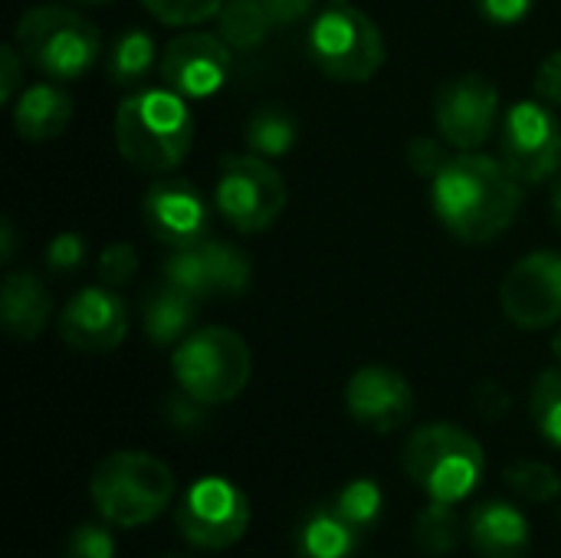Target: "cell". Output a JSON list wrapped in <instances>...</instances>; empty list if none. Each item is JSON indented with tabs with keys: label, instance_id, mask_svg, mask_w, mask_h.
I'll use <instances>...</instances> for the list:
<instances>
[{
	"label": "cell",
	"instance_id": "6da1fadb",
	"mask_svg": "<svg viewBox=\"0 0 561 558\" xmlns=\"http://www.w3.org/2000/svg\"><path fill=\"white\" fill-rule=\"evenodd\" d=\"M523 207V181L480 151L450 158L434 178V214L463 243H490L516 220Z\"/></svg>",
	"mask_w": 561,
	"mask_h": 558
},
{
	"label": "cell",
	"instance_id": "7a4b0ae2",
	"mask_svg": "<svg viewBox=\"0 0 561 558\" xmlns=\"http://www.w3.org/2000/svg\"><path fill=\"white\" fill-rule=\"evenodd\" d=\"M194 141V118L187 99L174 89L131 92L115 112L118 155L141 174L174 171Z\"/></svg>",
	"mask_w": 561,
	"mask_h": 558
},
{
	"label": "cell",
	"instance_id": "3957f363",
	"mask_svg": "<svg viewBox=\"0 0 561 558\" xmlns=\"http://www.w3.org/2000/svg\"><path fill=\"white\" fill-rule=\"evenodd\" d=\"M89 497L108 526L138 529L154 523L174 500V474L151 454L115 451L92 470Z\"/></svg>",
	"mask_w": 561,
	"mask_h": 558
},
{
	"label": "cell",
	"instance_id": "277c9868",
	"mask_svg": "<svg viewBox=\"0 0 561 558\" xmlns=\"http://www.w3.org/2000/svg\"><path fill=\"white\" fill-rule=\"evenodd\" d=\"M13 46L20 49L23 62L39 69L43 76L56 82H72L99 62L102 33L72 7L39 3L16 20Z\"/></svg>",
	"mask_w": 561,
	"mask_h": 558
},
{
	"label": "cell",
	"instance_id": "5b68a950",
	"mask_svg": "<svg viewBox=\"0 0 561 558\" xmlns=\"http://www.w3.org/2000/svg\"><path fill=\"white\" fill-rule=\"evenodd\" d=\"M401 464L414 487H421L431 500L454 506L480 487L486 470L480 441L447 421L417 428L404 444Z\"/></svg>",
	"mask_w": 561,
	"mask_h": 558
},
{
	"label": "cell",
	"instance_id": "8992f818",
	"mask_svg": "<svg viewBox=\"0 0 561 558\" xmlns=\"http://www.w3.org/2000/svg\"><path fill=\"white\" fill-rule=\"evenodd\" d=\"M174 382L201 405H227L243 395L253 362L247 342L220 326L184 335L171 355Z\"/></svg>",
	"mask_w": 561,
	"mask_h": 558
},
{
	"label": "cell",
	"instance_id": "52a82bcc",
	"mask_svg": "<svg viewBox=\"0 0 561 558\" xmlns=\"http://www.w3.org/2000/svg\"><path fill=\"white\" fill-rule=\"evenodd\" d=\"M309 56L335 82H368L385 62V36L358 7L329 3L309 30Z\"/></svg>",
	"mask_w": 561,
	"mask_h": 558
},
{
	"label": "cell",
	"instance_id": "ba28073f",
	"mask_svg": "<svg viewBox=\"0 0 561 558\" xmlns=\"http://www.w3.org/2000/svg\"><path fill=\"white\" fill-rule=\"evenodd\" d=\"M286 201L289 194L283 174L260 155H243V158L227 155L220 161L214 207L233 230L260 234L273 227L286 210Z\"/></svg>",
	"mask_w": 561,
	"mask_h": 558
},
{
	"label": "cell",
	"instance_id": "9c48e42d",
	"mask_svg": "<svg viewBox=\"0 0 561 558\" xmlns=\"http://www.w3.org/2000/svg\"><path fill=\"white\" fill-rule=\"evenodd\" d=\"M174 523L194 549L220 553L243 539L250 526V503L227 477H201L178 503Z\"/></svg>",
	"mask_w": 561,
	"mask_h": 558
},
{
	"label": "cell",
	"instance_id": "30bf717a",
	"mask_svg": "<svg viewBox=\"0 0 561 558\" xmlns=\"http://www.w3.org/2000/svg\"><path fill=\"white\" fill-rule=\"evenodd\" d=\"M503 164L523 184H542L561 168V122L546 102H516L500 122Z\"/></svg>",
	"mask_w": 561,
	"mask_h": 558
},
{
	"label": "cell",
	"instance_id": "8fae6325",
	"mask_svg": "<svg viewBox=\"0 0 561 558\" xmlns=\"http://www.w3.org/2000/svg\"><path fill=\"white\" fill-rule=\"evenodd\" d=\"M500 306L513 326L529 332L561 322V253L523 257L500 286Z\"/></svg>",
	"mask_w": 561,
	"mask_h": 558
},
{
	"label": "cell",
	"instance_id": "7c38bea8",
	"mask_svg": "<svg viewBox=\"0 0 561 558\" xmlns=\"http://www.w3.org/2000/svg\"><path fill=\"white\" fill-rule=\"evenodd\" d=\"M434 118L437 135L447 145L460 151H477L500 125V92L480 72L457 76L437 92Z\"/></svg>",
	"mask_w": 561,
	"mask_h": 558
},
{
	"label": "cell",
	"instance_id": "4fadbf2b",
	"mask_svg": "<svg viewBox=\"0 0 561 558\" xmlns=\"http://www.w3.org/2000/svg\"><path fill=\"white\" fill-rule=\"evenodd\" d=\"M148 234L171 250H194L210 240V204L191 181H158L141 201Z\"/></svg>",
	"mask_w": 561,
	"mask_h": 558
},
{
	"label": "cell",
	"instance_id": "5bb4252c",
	"mask_svg": "<svg viewBox=\"0 0 561 558\" xmlns=\"http://www.w3.org/2000/svg\"><path fill=\"white\" fill-rule=\"evenodd\" d=\"M233 69V46L214 33H181L161 53V79L184 99H207L224 89Z\"/></svg>",
	"mask_w": 561,
	"mask_h": 558
},
{
	"label": "cell",
	"instance_id": "9a60e30c",
	"mask_svg": "<svg viewBox=\"0 0 561 558\" xmlns=\"http://www.w3.org/2000/svg\"><path fill=\"white\" fill-rule=\"evenodd\" d=\"M345 408L362 428L375 434H391L411 421L414 391L401 372L388 365H365L345 385Z\"/></svg>",
	"mask_w": 561,
	"mask_h": 558
},
{
	"label": "cell",
	"instance_id": "2e32d148",
	"mask_svg": "<svg viewBox=\"0 0 561 558\" xmlns=\"http://www.w3.org/2000/svg\"><path fill=\"white\" fill-rule=\"evenodd\" d=\"M128 332V309L118 293H108L102 286H89L69 299V306L59 316V339L72 352L102 355L122 345Z\"/></svg>",
	"mask_w": 561,
	"mask_h": 558
},
{
	"label": "cell",
	"instance_id": "e0dca14e",
	"mask_svg": "<svg viewBox=\"0 0 561 558\" xmlns=\"http://www.w3.org/2000/svg\"><path fill=\"white\" fill-rule=\"evenodd\" d=\"M470 546L480 558H526L529 556V520L519 506L506 500H483L467 520Z\"/></svg>",
	"mask_w": 561,
	"mask_h": 558
},
{
	"label": "cell",
	"instance_id": "ac0fdd59",
	"mask_svg": "<svg viewBox=\"0 0 561 558\" xmlns=\"http://www.w3.org/2000/svg\"><path fill=\"white\" fill-rule=\"evenodd\" d=\"M53 303L46 286L33 273H10L0 289V322L10 339L33 342L49 322Z\"/></svg>",
	"mask_w": 561,
	"mask_h": 558
},
{
	"label": "cell",
	"instance_id": "d6986e66",
	"mask_svg": "<svg viewBox=\"0 0 561 558\" xmlns=\"http://www.w3.org/2000/svg\"><path fill=\"white\" fill-rule=\"evenodd\" d=\"M72 118V99L66 89L53 82L26 86L13 102V125L16 135L26 141H49L66 132Z\"/></svg>",
	"mask_w": 561,
	"mask_h": 558
},
{
	"label": "cell",
	"instance_id": "ffe728a7",
	"mask_svg": "<svg viewBox=\"0 0 561 558\" xmlns=\"http://www.w3.org/2000/svg\"><path fill=\"white\" fill-rule=\"evenodd\" d=\"M197 299L187 296L184 289L164 283L158 289H151L145 296V309H141V326L151 345H178L187 329L197 319Z\"/></svg>",
	"mask_w": 561,
	"mask_h": 558
},
{
	"label": "cell",
	"instance_id": "44dd1931",
	"mask_svg": "<svg viewBox=\"0 0 561 558\" xmlns=\"http://www.w3.org/2000/svg\"><path fill=\"white\" fill-rule=\"evenodd\" d=\"M362 529L342 520L332 503L309 513L296 529V553L299 558H352L358 549Z\"/></svg>",
	"mask_w": 561,
	"mask_h": 558
},
{
	"label": "cell",
	"instance_id": "7402d4cb",
	"mask_svg": "<svg viewBox=\"0 0 561 558\" xmlns=\"http://www.w3.org/2000/svg\"><path fill=\"white\" fill-rule=\"evenodd\" d=\"M201 253V263H204V280H207V289H210V299L214 296H243L250 289V276H253V266H250V257L224 240H207L197 247Z\"/></svg>",
	"mask_w": 561,
	"mask_h": 558
},
{
	"label": "cell",
	"instance_id": "603a6c76",
	"mask_svg": "<svg viewBox=\"0 0 561 558\" xmlns=\"http://www.w3.org/2000/svg\"><path fill=\"white\" fill-rule=\"evenodd\" d=\"M154 62H158L154 39L145 30L131 26V30L118 33V39L112 43L108 59H105V72H108L112 86L131 89V86H138V82H145L151 76Z\"/></svg>",
	"mask_w": 561,
	"mask_h": 558
},
{
	"label": "cell",
	"instance_id": "cb8c5ba5",
	"mask_svg": "<svg viewBox=\"0 0 561 558\" xmlns=\"http://www.w3.org/2000/svg\"><path fill=\"white\" fill-rule=\"evenodd\" d=\"M296 135H299L296 115L279 102L260 105L247 125V145L260 158H283L296 145Z\"/></svg>",
	"mask_w": 561,
	"mask_h": 558
},
{
	"label": "cell",
	"instance_id": "d4e9b609",
	"mask_svg": "<svg viewBox=\"0 0 561 558\" xmlns=\"http://www.w3.org/2000/svg\"><path fill=\"white\" fill-rule=\"evenodd\" d=\"M220 36L233 46V49H253L270 36V13L263 10L260 0H224L220 13Z\"/></svg>",
	"mask_w": 561,
	"mask_h": 558
},
{
	"label": "cell",
	"instance_id": "484cf974",
	"mask_svg": "<svg viewBox=\"0 0 561 558\" xmlns=\"http://www.w3.org/2000/svg\"><path fill=\"white\" fill-rule=\"evenodd\" d=\"M414 539H417V549L427 553V556L440 558L447 556V553H454L457 543H460V523H457L454 503L431 500V506H424L417 513Z\"/></svg>",
	"mask_w": 561,
	"mask_h": 558
},
{
	"label": "cell",
	"instance_id": "4316f807",
	"mask_svg": "<svg viewBox=\"0 0 561 558\" xmlns=\"http://www.w3.org/2000/svg\"><path fill=\"white\" fill-rule=\"evenodd\" d=\"M332 510L348 520L355 529H371L385 510V497H381V487L375 480H352L348 487H342L332 500Z\"/></svg>",
	"mask_w": 561,
	"mask_h": 558
},
{
	"label": "cell",
	"instance_id": "83f0119b",
	"mask_svg": "<svg viewBox=\"0 0 561 558\" xmlns=\"http://www.w3.org/2000/svg\"><path fill=\"white\" fill-rule=\"evenodd\" d=\"M529 408L539 434L561 451V368H549L536 378Z\"/></svg>",
	"mask_w": 561,
	"mask_h": 558
},
{
	"label": "cell",
	"instance_id": "f1b7e54d",
	"mask_svg": "<svg viewBox=\"0 0 561 558\" xmlns=\"http://www.w3.org/2000/svg\"><path fill=\"white\" fill-rule=\"evenodd\" d=\"M506 483L516 497L529 503H549L561 493L559 470H552L542 460H516L506 467Z\"/></svg>",
	"mask_w": 561,
	"mask_h": 558
},
{
	"label": "cell",
	"instance_id": "f546056e",
	"mask_svg": "<svg viewBox=\"0 0 561 558\" xmlns=\"http://www.w3.org/2000/svg\"><path fill=\"white\" fill-rule=\"evenodd\" d=\"M164 283L184 289L187 296H194L197 303L210 299V289H207V280H204V263H201V253L197 247L194 250H174L164 263Z\"/></svg>",
	"mask_w": 561,
	"mask_h": 558
},
{
	"label": "cell",
	"instance_id": "4dcf8cb0",
	"mask_svg": "<svg viewBox=\"0 0 561 558\" xmlns=\"http://www.w3.org/2000/svg\"><path fill=\"white\" fill-rule=\"evenodd\" d=\"M154 20L168 26H194L204 23L207 16L220 13L224 0H138Z\"/></svg>",
	"mask_w": 561,
	"mask_h": 558
},
{
	"label": "cell",
	"instance_id": "1f68e13d",
	"mask_svg": "<svg viewBox=\"0 0 561 558\" xmlns=\"http://www.w3.org/2000/svg\"><path fill=\"white\" fill-rule=\"evenodd\" d=\"M62 558H115V539L105 526L82 523L69 533Z\"/></svg>",
	"mask_w": 561,
	"mask_h": 558
},
{
	"label": "cell",
	"instance_id": "d6a6232c",
	"mask_svg": "<svg viewBox=\"0 0 561 558\" xmlns=\"http://www.w3.org/2000/svg\"><path fill=\"white\" fill-rule=\"evenodd\" d=\"M135 270H138V253H135L131 243L105 247L102 257H99V266H95V273H99V280L105 286H125L135 276Z\"/></svg>",
	"mask_w": 561,
	"mask_h": 558
},
{
	"label": "cell",
	"instance_id": "836d02e7",
	"mask_svg": "<svg viewBox=\"0 0 561 558\" xmlns=\"http://www.w3.org/2000/svg\"><path fill=\"white\" fill-rule=\"evenodd\" d=\"M85 257V240L79 234H56L46 243V266L53 273H72Z\"/></svg>",
	"mask_w": 561,
	"mask_h": 558
},
{
	"label": "cell",
	"instance_id": "e575fe53",
	"mask_svg": "<svg viewBox=\"0 0 561 558\" xmlns=\"http://www.w3.org/2000/svg\"><path fill=\"white\" fill-rule=\"evenodd\" d=\"M408 161L417 174H427V178H437L440 168L450 161L447 158V141L444 138H414L411 148H408Z\"/></svg>",
	"mask_w": 561,
	"mask_h": 558
},
{
	"label": "cell",
	"instance_id": "d590c367",
	"mask_svg": "<svg viewBox=\"0 0 561 558\" xmlns=\"http://www.w3.org/2000/svg\"><path fill=\"white\" fill-rule=\"evenodd\" d=\"M510 408H513V398H510V391H506L503 385H496V382H480V385L473 388V411H477L483 421H500V418L510 414Z\"/></svg>",
	"mask_w": 561,
	"mask_h": 558
},
{
	"label": "cell",
	"instance_id": "8d00e7d4",
	"mask_svg": "<svg viewBox=\"0 0 561 558\" xmlns=\"http://www.w3.org/2000/svg\"><path fill=\"white\" fill-rule=\"evenodd\" d=\"M536 95L546 102V105H561V49L549 53L542 59V66L536 69Z\"/></svg>",
	"mask_w": 561,
	"mask_h": 558
},
{
	"label": "cell",
	"instance_id": "74e56055",
	"mask_svg": "<svg viewBox=\"0 0 561 558\" xmlns=\"http://www.w3.org/2000/svg\"><path fill=\"white\" fill-rule=\"evenodd\" d=\"M473 3L490 23H500V26H513L533 10V0H473Z\"/></svg>",
	"mask_w": 561,
	"mask_h": 558
},
{
	"label": "cell",
	"instance_id": "f35d334b",
	"mask_svg": "<svg viewBox=\"0 0 561 558\" xmlns=\"http://www.w3.org/2000/svg\"><path fill=\"white\" fill-rule=\"evenodd\" d=\"M20 49L3 46L0 49V102H13L20 89Z\"/></svg>",
	"mask_w": 561,
	"mask_h": 558
},
{
	"label": "cell",
	"instance_id": "ab89813d",
	"mask_svg": "<svg viewBox=\"0 0 561 558\" xmlns=\"http://www.w3.org/2000/svg\"><path fill=\"white\" fill-rule=\"evenodd\" d=\"M260 3H263V10L270 13L273 26H283V23H296V20H302V16L312 10V3H316V0H260Z\"/></svg>",
	"mask_w": 561,
	"mask_h": 558
},
{
	"label": "cell",
	"instance_id": "60d3db41",
	"mask_svg": "<svg viewBox=\"0 0 561 558\" xmlns=\"http://www.w3.org/2000/svg\"><path fill=\"white\" fill-rule=\"evenodd\" d=\"M13 250H16V234H13V220L3 217V227H0V260L10 263L13 260Z\"/></svg>",
	"mask_w": 561,
	"mask_h": 558
},
{
	"label": "cell",
	"instance_id": "b9f144b4",
	"mask_svg": "<svg viewBox=\"0 0 561 558\" xmlns=\"http://www.w3.org/2000/svg\"><path fill=\"white\" fill-rule=\"evenodd\" d=\"M549 210H552V220H556V227L561 230V174L559 181L552 184V197H549Z\"/></svg>",
	"mask_w": 561,
	"mask_h": 558
},
{
	"label": "cell",
	"instance_id": "7bdbcfd3",
	"mask_svg": "<svg viewBox=\"0 0 561 558\" xmlns=\"http://www.w3.org/2000/svg\"><path fill=\"white\" fill-rule=\"evenodd\" d=\"M76 3H85V7H108V3H115V0H76Z\"/></svg>",
	"mask_w": 561,
	"mask_h": 558
},
{
	"label": "cell",
	"instance_id": "ee69618b",
	"mask_svg": "<svg viewBox=\"0 0 561 558\" xmlns=\"http://www.w3.org/2000/svg\"><path fill=\"white\" fill-rule=\"evenodd\" d=\"M552 352H556V358L561 362V329H559V335L552 339Z\"/></svg>",
	"mask_w": 561,
	"mask_h": 558
},
{
	"label": "cell",
	"instance_id": "f6af8a7d",
	"mask_svg": "<svg viewBox=\"0 0 561 558\" xmlns=\"http://www.w3.org/2000/svg\"><path fill=\"white\" fill-rule=\"evenodd\" d=\"M161 558H181V556H161Z\"/></svg>",
	"mask_w": 561,
	"mask_h": 558
}]
</instances>
